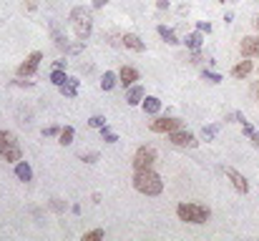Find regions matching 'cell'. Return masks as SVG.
I'll return each mask as SVG.
<instances>
[{"label": "cell", "instance_id": "1", "mask_svg": "<svg viewBox=\"0 0 259 241\" xmlns=\"http://www.w3.org/2000/svg\"><path fill=\"white\" fill-rule=\"evenodd\" d=\"M133 188L143 196H159L164 191V181L154 169H143L133 174Z\"/></svg>", "mask_w": 259, "mask_h": 241}, {"label": "cell", "instance_id": "2", "mask_svg": "<svg viewBox=\"0 0 259 241\" xmlns=\"http://www.w3.org/2000/svg\"><path fill=\"white\" fill-rule=\"evenodd\" d=\"M68 20H70V28H73V33H76V38L86 43V40L91 38V33H93V15H91V10L78 5V8L70 10Z\"/></svg>", "mask_w": 259, "mask_h": 241}, {"label": "cell", "instance_id": "3", "mask_svg": "<svg viewBox=\"0 0 259 241\" xmlns=\"http://www.w3.org/2000/svg\"><path fill=\"white\" fill-rule=\"evenodd\" d=\"M176 216L181 219V221H187V224H206L209 221V216H211V211L206 209V206H199V204H179L176 206Z\"/></svg>", "mask_w": 259, "mask_h": 241}, {"label": "cell", "instance_id": "4", "mask_svg": "<svg viewBox=\"0 0 259 241\" xmlns=\"http://www.w3.org/2000/svg\"><path fill=\"white\" fill-rule=\"evenodd\" d=\"M0 158L10 161V164H18V161L23 158V151L18 146V138L10 131H3V128H0Z\"/></svg>", "mask_w": 259, "mask_h": 241}, {"label": "cell", "instance_id": "5", "mask_svg": "<svg viewBox=\"0 0 259 241\" xmlns=\"http://www.w3.org/2000/svg\"><path fill=\"white\" fill-rule=\"evenodd\" d=\"M154 164H156V148L154 146H141V148H136V153H133V169L136 171L154 169Z\"/></svg>", "mask_w": 259, "mask_h": 241}, {"label": "cell", "instance_id": "6", "mask_svg": "<svg viewBox=\"0 0 259 241\" xmlns=\"http://www.w3.org/2000/svg\"><path fill=\"white\" fill-rule=\"evenodd\" d=\"M149 128L154 133H171V131L184 128V120L181 118H171V116H156L151 123H149Z\"/></svg>", "mask_w": 259, "mask_h": 241}, {"label": "cell", "instance_id": "7", "mask_svg": "<svg viewBox=\"0 0 259 241\" xmlns=\"http://www.w3.org/2000/svg\"><path fill=\"white\" fill-rule=\"evenodd\" d=\"M169 141H171L176 148H196V146H199L196 136H194L192 131H187V128L171 131V133H169Z\"/></svg>", "mask_w": 259, "mask_h": 241}, {"label": "cell", "instance_id": "8", "mask_svg": "<svg viewBox=\"0 0 259 241\" xmlns=\"http://www.w3.org/2000/svg\"><path fill=\"white\" fill-rule=\"evenodd\" d=\"M41 60H43V53H41V51H33V53L18 65V75H20V78H30L35 70H38Z\"/></svg>", "mask_w": 259, "mask_h": 241}, {"label": "cell", "instance_id": "9", "mask_svg": "<svg viewBox=\"0 0 259 241\" xmlns=\"http://www.w3.org/2000/svg\"><path fill=\"white\" fill-rule=\"evenodd\" d=\"M239 51H242L244 58H259V35H247V38H242Z\"/></svg>", "mask_w": 259, "mask_h": 241}, {"label": "cell", "instance_id": "10", "mask_svg": "<svg viewBox=\"0 0 259 241\" xmlns=\"http://www.w3.org/2000/svg\"><path fill=\"white\" fill-rule=\"evenodd\" d=\"M227 179L232 181V186H234L239 193H249V181H247V179H244L237 169H232V166H229V169H227Z\"/></svg>", "mask_w": 259, "mask_h": 241}, {"label": "cell", "instance_id": "11", "mask_svg": "<svg viewBox=\"0 0 259 241\" xmlns=\"http://www.w3.org/2000/svg\"><path fill=\"white\" fill-rule=\"evenodd\" d=\"M138 78H141V75H138V70H136V68H131V65H124V68L119 70V83H121L124 88H131Z\"/></svg>", "mask_w": 259, "mask_h": 241}, {"label": "cell", "instance_id": "12", "mask_svg": "<svg viewBox=\"0 0 259 241\" xmlns=\"http://www.w3.org/2000/svg\"><path fill=\"white\" fill-rule=\"evenodd\" d=\"M124 46L129 51H133V53H143L146 51V43H143L136 33H124Z\"/></svg>", "mask_w": 259, "mask_h": 241}, {"label": "cell", "instance_id": "13", "mask_svg": "<svg viewBox=\"0 0 259 241\" xmlns=\"http://www.w3.org/2000/svg\"><path fill=\"white\" fill-rule=\"evenodd\" d=\"M143 98H146V91H143L141 86H136V83H133V86L129 88V93H126V103H129V106H141Z\"/></svg>", "mask_w": 259, "mask_h": 241}, {"label": "cell", "instance_id": "14", "mask_svg": "<svg viewBox=\"0 0 259 241\" xmlns=\"http://www.w3.org/2000/svg\"><path fill=\"white\" fill-rule=\"evenodd\" d=\"M181 43L187 46L189 51H199V48H201V43H204V33H201V30H196V33H189L187 38L181 40Z\"/></svg>", "mask_w": 259, "mask_h": 241}, {"label": "cell", "instance_id": "15", "mask_svg": "<svg viewBox=\"0 0 259 241\" xmlns=\"http://www.w3.org/2000/svg\"><path fill=\"white\" fill-rule=\"evenodd\" d=\"M78 83H81L78 78H68L65 83L58 86V88H61V93H63L65 98H76V96H78Z\"/></svg>", "mask_w": 259, "mask_h": 241}, {"label": "cell", "instance_id": "16", "mask_svg": "<svg viewBox=\"0 0 259 241\" xmlns=\"http://www.w3.org/2000/svg\"><path fill=\"white\" fill-rule=\"evenodd\" d=\"M15 176H18L20 181H25V183H28V181H33V169L28 166V161H23V158H20L18 164H15Z\"/></svg>", "mask_w": 259, "mask_h": 241}, {"label": "cell", "instance_id": "17", "mask_svg": "<svg viewBox=\"0 0 259 241\" xmlns=\"http://www.w3.org/2000/svg\"><path fill=\"white\" fill-rule=\"evenodd\" d=\"M141 106H143V113H149V116H156L161 111V101L156 96H146Z\"/></svg>", "mask_w": 259, "mask_h": 241}, {"label": "cell", "instance_id": "18", "mask_svg": "<svg viewBox=\"0 0 259 241\" xmlns=\"http://www.w3.org/2000/svg\"><path fill=\"white\" fill-rule=\"evenodd\" d=\"M249 73H252V60H249V58L239 60V63L232 68V78H247Z\"/></svg>", "mask_w": 259, "mask_h": 241}, {"label": "cell", "instance_id": "19", "mask_svg": "<svg viewBox=\"0 0 259 241\" xmlns=\"http://www.w3.org/2000/svg\"><path fill=\"white\" fill-rule=\"evenodd\" d=\"M116 83H119V75H116L114 70H106V73L101 75V88H103V91H114Z\"/></svg>", "mask_w": 259, "mask_h": 241}, {"label": "cell", "instance_id": "20", "mask_svg": "<svg viewBox=\"0 0 259 241\" xmlns=\"http://www.w3.org/2000/svg\"><path fill=\"white\" fill-rule=\"evenodd\" d=\"M156 33H159V35L166 40L169 46H179V43H181V40L176 38V33H174L171 28H166V25H159V28H156Z\"/></svg>", "mask_w": 259, "mask_h": 241}, {"label": "cell", "instance_id": "21", "mask_svg": "<svg viewBox=\"0 0 259 241\" xmlns=\"http://www.w3.org/2000/svg\"><path fill=\"white\" fill-rule=\"evenodd\" d=\"M103 38L108 40L111 48H121V46H124V33H119V30H108Z\"/></svg>", "mask_w": 259, "mask_h": 241}, {"label": "cell", "instance_id": "22", "mask_svg": "<svg viewBox=\"0 0 259 241\" xmlns=\"http://www.w3.org/2000/svg\"><path fill=\"white\" fill-rule=\"evenodd\" d=\"M73 138H76V131H73V126L61 128V133H58V143H61V146H70Z\"/></svg>", "mask_w": 259, "mask_h": 241}, {"label": "cell", "instance_id": "23", "mask_svg": "<svg viewBox=\"0 0 259 241\" xmlns=\"http://www.w3.org/2000/svg\"><path fill=\"white\" fill-rule=\"evenodd\" d=\"M51 33H53V43H56L58 48H63V51H65V46H68V40H65V35H63V33H61V30H58L56 25L51 28Z\"/></svg>", "mask_w": 259, "mask_h": 241}, {"label": "cell", "instance_id": "24", "mask_svg": "<svg viewBox=\"0 0 259 241\" xmlns=\"http://www.w3.org/2000/svg\"><path fill=\"white\" fill-rule=\"evenodd\" d=\"M65 80H68L65 70H56V68H53V73H51V83H53V86H63Z\"/></svg>", "mask_w": 259, "mask_h": 241}, {"label": "cell", "instance_id": "25", "mask_svg": "<svg viewBox=\"0 0 259 241\" xmlns=\"http://www.w3.org/2000/svg\"><path fill=\"white\" fill-rule=\"evenodd\" d=\"M216 133H219V126H204L201 128V138L209 143V141H214L216 138Z\"/></svg>", "mask_w": 259, "mask_h": 241}, {"label": "cell", "instance_id": "26", "mask_svg": "<svg viewBox=\"0 0 259 241\" xmlns=\"http://www.w3.org/2000/svg\"><path fill=\"white\" fill-rule=\"evenodd\" d=\"M101 136H103V141H106V143H116V141H119V136H116L114 131H111L108 126H103V128H101Z\"/></svg>", "mask_w": 259, "mask_h": 241}, {"label": "cell", "instance_id": "27", "mask_svg": "<svg viewBox=\"0 0 259 241\" xmlns=\"http://www.w3.org/2000/svg\"><path fill=\"white\" fill-rule=\"evenodd\" d=\"M88 126H91V128H103V126H108V123H106L103 116H91V118H88Z\"/></svg>", "mask_w": 259, "mask_h": 241}, {"label": "cell", "instance_id": "28", "mask_svg": "<svg viewBox=\"0 0 259 241\" xmlns=\"http://www.w3.org/2000/svg\"><path fill=\"white\" fill-rule=\"evenodd\" d=\"M106 234H103V229H93V231H88V234H83V241H98V239H103Z\"/></svg>", "mask_w": 259, "mask_h": 241}, {"label": "cell", "instance_id": "29", "mask_svg": "<svg viewBox=\"0 0 259 241\" xmlns=\"http://www.w3.org/2000/svg\"><path fill=\"white\" fill-rule=\"evenodd\" d=\"M201 75H204V80H209V83H221V75H219V73H211V70H204Z\"/></svg>", "mask_w": 259, "mask_h": 241}, {"label": "cell", "instance_id": "30", "mask_svg": "<svg viewBox=\"0 0 259 241\" xmlns=\"http://www.w3.org/2000/svg\"><path fill=\"white\" fill-rule=\"evenodd\" d=\"M83 40H78V43H73V46H65V53H81L83 51Z\"/></svg>", "mask_w": 259, "mask_h": 241}, {"label": "cell", "instance_id": "31", "mask_svg": "<svg viewBox=\"0 0 259 241\" xmlns=\"http://www.w3.org/2000/svg\"><path fill=\"white\" fill-rule=\"evenodd\" d=\"M81 161H86V164H96V161H98V153H96V151H91V153H81Z\"/></svg>", "mask_w": 259, "mask_h": 241}, {"label": "cell", "instance_id": "32", "mask_svg": "<svg viewBox=\"0 0 259 241\" xmlns=\"http://www.w3.org/2000/svg\"><path fill=\"white\" fill-rule=\"evenodd\" d=\"M58 133H61L58 126H48V128H43V136H46V138H53V136H58Z\"/></svg>", "mask_w": 259, "mask_h": 241}, {"label": "cell", "instance_id": "33", "mask_svg": "<svg viewBox=\"0 0 259 241\" xmlns=\"http://www.w3.org/2000/svg\"><path fill=\"white\" fill-rule=\"evenodd\" d=\"M51 209H53V211H58V214H61V211H63V209H65V204H63V201H61V198H53V201H51Z\"/></svg>", "mask_w": 259, "mask_h": 241}, {"label": "cell", "instance_id": "34", "mask_svg": "<svg viewBox=\"0 0 259 241\" xmlns=\"http://www.w3.org/2000/svg\"><path fill=\"white\" fill-rule=\"evenodd\" d=\"M196 30H201V33H211V23H209V20H199V23H196Z\"/></svg>", "mask_w": 259, "mask_h": 241}, {"label": "cell", "instance_id": "35", "mask_svg": "<svg viewBox=\"0 0 259 241\" xmlns=\"http://www.w3.org/2000/svg\"><path fill=\"white\" fill-rule=\"evenodd\" d=\"M189 60H192L194 65H199V63L204 60V56H201V48H199V51H192V58H189Z\"/></svg>", "mask_w": 259, "mask_h": 241}, {"label": "cell", "instance_id": "36", "mask_svg": "<svg viewBox=\"0 0 259 241\" xmlns=\"http://www.w3.org/2000/svg\"><path fill=\"white\" fill-rule=\"evenodd\" d=\"M249 141H252V146H254V148L259 151V131H254V133L249 136Z\"/></svg>", "mask_w": 259, "mask_h": 241}, {"label": "cell", "instance_id": "37", "mask_svg": "<svg viewBox=\"0 0 259 241\" xmlns=\"http://www.w3.org/2000/svg\"><path fill=\"white\" fill-rule=\"evenodd\" d=\"M15 86H25V88H33V80H23V78L18 75V80H15Z\"/></svg>", "mask_w": 259, "mask_h": 241}, {"label": "cell", "instance_id": "38", "mask_svg": "<svg viewBox=\"0 0 259 241\" xmlns=\"http://www.w3.org/2000/svg\"><path fill=\"white\" fill-rule=\"evenodd\" d=\"M91 5L98 10V8H106V5H108V0H91Z\"/></svg>", "mask_w": 259, "mask_h": 241}, {"label": "cell", "instance_id": "39", "mask_svg": "<svg viewBox=\"0 0 259 241\" xmlns=\"http://www.w3.org/2000/svg\"><path fill=\"white\" fill-rule=\"evenodd\" d=\"M53 68H56V70H65V60H56Z\"/></svg>", "mask_w": 259, "mask_h": 241}, {"label": "cell", "instance_id": "40", "mask_svg": "<svg viewBox=\"0 0 259 241\" xmlns=\"http://www.w3.org/2000/svg\"><path fill=\"white\" fill-rule=\"evenodd\" d=\"M156 8H159V10H166V8H169V0H159Z\"/></svg>", "mask_w": 259, "mask_h": 241}, {"label": "cell", "instance_id": "41", "mask_svg": "<svg viewBox=\"0 0 259 241\" xmlns=\"http://www.w3.org/2000/svg\"><path fill=\"white\" fill-rule=\"evenodd\" d=\"M254 28H257V30H259V15H257V18H254Z\"/></svg>", "mask_w": 259, "mask_h": 241}, {"label": "cell", "instance_id": "42", "mask_svg": "<svg viewBox=\"0 0 259 241\" xmlns=\"http://www.w3.org/2000/svg\"><path fill=\"white\" fill-rule=\"evenodd\" d=\"M221 3H227V0H221Z\"/></svg>", "mask_w": 259, "mask_h": 241}, {"label": "cell", "instance_id": "43", "mask_svg": "<svg viewBox=\"0 0 259 241\" xmlns=\"http://www.w3.org/2000/svg\"><path fill=\"white\" fill-rule=\"evenodd\" d=\"M257 73H259V68H257Z\"/></svg>", "mask_w": 259, "mask_h": 241}]
</instances>
